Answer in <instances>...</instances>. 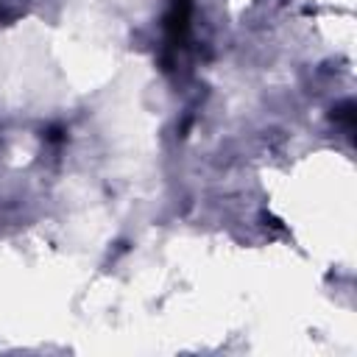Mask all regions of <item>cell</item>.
I'll return each mask as SVG.
<instances>
[{
  "label": "cell",
  "mask_w": 357,
  "mask_h": 357,
  "mask_svg": "<svg viewBox=\"0 0 357 357\" xmlns=\"http://www.w3.org/2000/svg\"><path fill=\"white\" fill-rule=\"evenodd\" d=\"M190 17H192V0H170V11L165 20V33L170 47H181L187 42Z\"/></svg>",
  "instance_id": "obj_1"
},
{
  "label": "cell",
  "mask_w": 357,
  "mask_h": 357,
  "mask_svg": "<svg viewBox=\"0 0 357 357\" xmlns=\"http://www.w3.org/2000/svg\"><path fill=\"white\" fill-rule=\"evenodd\" d=\"M47 139H53V142H59V139H61V128H59V126H53V128L47 131Z\"/></svg>",
  "instance_id": "obj_3"
},
{
  "label": "cell",
  "mask_w": 357,
  "mask_h": 357,
  "mask_svg": "<svg viewBox=\"0 0 357 357\" xmlns=\"http://www.w3.org/2000/svg\"><path fill=\"white\" fill-rule=\"evenodd\" d=\"M337 123H343L349 131H354V123H357V112H354V103L351 100H346V103H340L337 109H335V114H332Z\"/></svg>",
  "instance_id": "obj_2"
}]
</instances>
